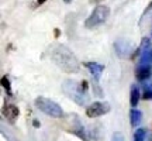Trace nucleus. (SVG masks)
<instances>
[{"instance_id":"obj_10","label":"nucleus","mask_w":152,"mask_h":141,"mask_svg":"<svg viewBox=\"0 0 152 141\" xmlns=\"http://www.w3.org/2000/svg\"><path fill=\"white\" fill-rule=\"evenodd\" d=\"M140 90H138V86L137 85H132L131 86V92H130V103H131V107L134 109L137 107V104L140 102Z\"/></svg>"},{"instance_id":"obj_5","label":"nucleus","mask_w":152,"mask_h":141,"mask_svg":"<svg viewBox=\"0 0 152 141\" xmlns=\"http://www.w3.org/2000/svg\"><path fill=\"white\" fill-rule=\"evenodd\" d=\"M110 112V104L106 102H94L90 106L86 107V116L87 117H99V116H103L107 114Z\"/></svg>"},{"instance_id":"obj_16","label":"nucleus","mask_w":152,"mask_h":141,"mask_svg":"<svg viewBox=\"0 0 152 141\" xmlns=\"http://www.w3.org/2000/svg\"><path fill=\"white\" fill-rule=\"evenodd\" d=\"M45 1H47V0H37V3H35V7H37V6H41L42 3H45Z\"/></svg>"},{"instance_id":"obj_4","label":"nucleus","mask_w":152,"mask_h":141,"mask_svg":"<svg viewBox=\"0 0 152 141\" xmlns=\"http://www.w3.org/2000/svg\"><path fill=\"white\" fill-rule=\"evenodd\" d=\"M109 16H110V7L102 6V4L96 6L94 10L92 11V14L87 17V20L85 21V27L93 28V27H96V26H100V24H103L107 20Z\"/></svg>"},{"instance_id":"obj_17","label":"nucleus","mask_w":152,"mask_h":141,"mask_svg":"<svg viewBox=\"0 0 152 141\" xmlns=\"http://www.w3.org/2000/svg\"><path fill=\"white\" fill-rule=\"evenodd\" d=\"M55 37L56 38L59 37V30H58V28H55Z\"/></svg>"},{"instance_id":"obj_15","label":"nucleus","mask_w":152,"mask_h":141,"mask_svg":"<svg viewBox=\"0 0 152 141\" xmlns=\"http://www.w3.org/2000/svg\"><path fill=\"white\" fill-rule=\"evenodd\" d=\"M111 141H125L124 136L121 134V133H118V131H115L113 134V137H111Z\"/></svg>"},{"instance_id":"obj_8","label":"nucleus","mask_w":152,"mask_h":141,"mask_svg":"<svg viewBox=\"0 0 152 141\" xmlns=\"http://www.w3.org/2000/svg\"><path fill=\"white\" fill-rule=\"evenodd\" d=\"M151 73H152L151 65H142V64H140L135 69V78L138 81H142V82L147 81L148 78L151 76Z\"/></svg>"},{"instance_id":"obj_11","label":"nucleus","mask_w":152,"mask_h":141,"mask_svg":"<svg viewBox=\"0 0 152 141\" xmlns=\"http://www.w3.org/2000/svg\"><path fill=\"white\" fill-rule=\"evenodd\" d=\"M130 119H131V126H132V127H137V126L141 123L142 113L140 112V110H137V109H131V112H130Z\"/></svg>"},{"instance_id":"obj_1","label":"nucleus","mask_w":152,"mask_h":141,"mask_svg":"<svg viewBox=\"0 0 152 141\" xmlns=\"http://www.w3.org/2000/svg\"><path fill=\"white\" fill-rule=\"evenodd\" d=\"M49 58L54 61L55 65H58L62 70L68 73H75L79 70V61L71 49L62 45V44H54L48 49Z\"/></svg>"},{"instance_id":"obj_20","label":"nucleus","mask_w":152,"mask_h":141,"mask_svg":"<svg viewBox=\"0 0 152 141\" xmlns=\"http://www.w3.org/2000/svg\"><path fill=\"white\" fill-rule=\"evenodd\" d=\"M64 1H65V3H71L72 0H64Z\"/></svg>"},{"instance_id":"obj_14","label":"nucleus","mask_w":152,"mask_h":141,"mask_svg":"<svg viewBox=\"0 0 152 141\" xmlns=\"http://www.w3.org/2000/svg\"><path fill=\"white\" fill-rule=\"evenodd\" d=\"M1 85H3V87L6 89V92H7V95H9V96H11L10 82H9V78H7V76H3V78H1Z\"/></svg>"},{"instance_id":"obj_9","label":"nucleus","mask_w":152,"mask_h":141,"mask_svg":"<svg viewBox=\"0 0 152 141\" xmlns=\"http://www.w3.org/2000/svg\"><path fill=\"white\" fill-rule=\"evenodd\" d=\"M85 66L89 68V70H90V73H92L94 81H99V79H100L102 72L104 70V66L102 65V64H97V62H85Z\"/></svg>"},{"instance_id":"obj_18","label":"nucleus","mask_w":152,"mask_h":141,"mask_svg":"<svg viewBox=\"0 0 152 141\" xmlns=\"http://www.w3.org/2000/svg\"><path fill=\"white\" fill-rule=\"evenodd\" d=\"M34 126H35V127H39V121H38V120H34Z\"/></svg>"},{"instance_id":"obj_19","label":"nucleus","mask_w":152,"mask_h":141,"mask_svg":"<svg viewBox=\"0 0 152 141\" xmlns=\"http://www.w3.org/2000/svg\"><path fill=\"white\" fill-rule=\"evenodd\" d=\"M99 1H102V0H90V3H99Z\"/></svg>"},{"instance_id":"obj_3","label":"nucleus","mask_w":152,"mask_h":141,"mask_svg":"<svg viewBox=\"0 0 152 141\" xmlns=\"http://www.w3.org/2000/svg\"><path fill=\"white\" fill-rule=\"evenodd\" d=\"M35 106L38 107V110H41L42 113L48 114L51 117H55V119H59V117H64V110L59 104L51 100L48 98H44V96H38L35 99Z\"/></svg>"},{"instance_id":"obj_6","label":"nucleus","mask_w":152,"mask_h":141,"mask_svg":"<svg viewBox=\"0 0 152 141\" xmlns=\"http://www.w3.org/2000/svg\"><path fill=\"white\" fill-rule=\"evenodd\" d=\"M114 49H115L117 55L121 57V58L134 57V55H132V47H131V44L128 43V41H125V40H118V41H115V43H114Z\"/></svg>"},{"instance_id":"obj_12","label":"nucleus","mask_w":152,"mask_h":141,"mask_svg":"<svg viewBox=\"0 0 152 141\" xmlns=\"http://www.w3.org/2000/svg\"><path fill=\"white\" fill-rule=\"evenodd\" d=\"M142 98L145 100H152V85L151 83H144L142 85Z\"/></svg>"},{"instance_id":"obj_7","label":"nucleus","mask_w":152,"mask_h":141,"mask_svg":"<svg viewBox=\"0 0 152 141\" xmlns=\"http://www.w3.org/2000/svg\"><path fill=\"white\" fill-rule=\"evenodd\" d=\"M18 114H20V110H18V107H17L16 104L6 103L4 106H3V116L10 121L11 124H13V123H16Z\"/></svg>"},{"instance_id":"obj_13","label":"nucleus","mask_w":152,"mask_h":141,"mask_svg":"<svg viewBox=\"0 0 152 141\" xmlns=\"http://www.w3.org/2000/svg\"><path fill=\"white\" fill-rule=\"evenodd\" d=\"M147 137V130L145 129H138L134 133V141H144Z\"/></svg>"},{"instance_id":"obj_2","label":"nucleus","mask_w":152,"mask_h":141,"mask_svg":"<svg viewBox=\"0 0 152 141\" xmlns=\"http://www.w3.org/2000/svg\"><path fill=\"white\" fill-rule=\"evenodd\" d=\"M87 81H82V83L79 85L76 81H72V79H68V81L64 82L62 85V89L64 92L72 99L75 100L77 104H85L86 103V90H87Z\"/></svg>"},{"instance_id":"obj_21","label":"nucleus","mask_w":152,"mask_h":141,"mask_svg":"<svg viewBox=\"0 0 152 141\" xmlns=\"http://www.w3.org/2000/svg\"><path fill=\"white\" fill-rule=\"evenodd\" d=\"M148 141H152V137H149V138H148Z\"/></svg>"}]
</instances>
